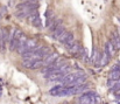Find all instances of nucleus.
<instances>
[{
    "mask_svg": "<svg viewBox=\"0 0 120 104\" xmlns=\"http://www.w3.org/2000/svg\"><path fill=\"white\" fill-rule=\"evenodd\" d=\"M82 75H84V72L83 71H77V72H70V74H68V75H65L63 78H61V85H63V87H65V85H69V84H71L76 78H78L79 76Z\"/></svg>",
    "mask_w": 120,
    "mask_h": 104,
    "instance_id": "obj_1",
    "label": "nucleus"
},
{
    "mask_svg": "<svg viewBox=\"0 0 120 104\" xmlns=\"http://www.w3.org/2000/svg\"><path fill=\"white\" fill-rule=\"evenodd\" d=\"M7 42H9V32L7 28H2L1 29V52L6 49Z\"/></svg>",
    "mask_w": 120,
    "mask_h": 104,
    "instance_id": "obj_2",
    "label": "nucleus"
},
{
    "mask_svg": "<svg viewBox=\"0 0 120 104\" xmlns=\"http://www.w3.org/2000/svg\"><path fill=\"white\" fill-rule=\"evenodd\" d=\"M111 43L113 44V47L116 48V50L120 49V34L118 33V31H113L111 34Z\"/></svg>",
    "mask_w": 120,
    "mask_h": 104,
    "instance_id": "obj_3",
    "label": "nucleus"
},
{
    "mask_svg": "<svg viewBox=\"0 0 120 104\" xmlns=\"http://www.w3.org/2000/svg\"><path fill=\"white\" fill-rule=\"evenodd\" d=\"M47 77H48V80L50 82H57V81H61V78H63L64 76L60 71V69H57V70H55V71H52V72H50L49 75H47Z\"/></svg>",
    "mask_w": 120,
    "mask_h": 104,
    "instance_id": "obj_4",
    "label": "nucleus"
},
{
    "mask_svg": "<svg viewBox=\"0 0 120 104\" xmlns=\"http://www.w3.org/2000/svg\"><path fill=\"white\" fill-rule=\"evenodd\" d=\"M57 57H58V54H57V53H51V54H49V55L43 60V64H44V67L51 66V64L56 61Z\"/></svg>",
    "mask_w": 120,
    "mask_h": 104,
    "instance_id": "obj_5",
    "label": "nucleus"
},
{
    "mask_svg": "<svg viewBox=\"0 0 120 104\" xmlns=\"http://www.w3.org/2000/svg\"><path fill=\"white\" fill-rule=\"evenodd\" d=\"M40 46L38 44V40L35 39H29L27 40L26 42V52H29V50H35L36 48H39Z\"/></svg>",
    "mask_w": 120,
    "mask_h": 104,
    "instance_id": "obj_6",
    "label": "nucleus"
},
{
    "mask_svg": "<svg viewBox=\"0 0 120 104\" xmlns=\"http://www.w3.org/2000/svg\"><path fill=\"white\" fill-rule=\"evenodd\" d=\"M104 50L110 55V57H112V56H114L116 55V48L113 47V44L111 43V41H107L106 43H105V48H104Z\"/></svg>",
    "mask_w": 120,
    "mask_h": 104,
    "instance_id": "obj_7",
    "label": "nucleus"
},
{
    "mask_svg": "<svg viewBox=\"0 0 120 104\" xmlns=\"http://www.w3.org/2000/svg\"><path fill=\"white\" fill-rule=\"evenodd\" d=\"M110 55L105 52V50H103L101 53H100V66L101 67H104V66H106L107 63H109V61H110Z\"/></svg>",
    "mask_w": 120,
    "mask_h": 104,
    "instance_id": "obj_8",
    "label": "nucleus"
},
{
    "mask_svg": "<svg viewBox=\"0 0 120 104\" xmlns=\"http://www.w3.org/2000/svg\"><path fill=\"white\" fill-rule=\"evenodd\" d=\"M28 19L32 21V25L34 27H41V20H40V16H39V13L28 16Z\"/></svg>",
    "mask_w": 120,
    "mask_h": 104,
    "instance_id": "obj_9",
    "label": "nucleus"
},
{
    "mask_svg": "<svg viewBox=\"0 0 120 104\" xmlns=\"http://www.w3.org/2000/svg\"><path fill=\"white\" fill-rule=\"evenodd\" d=\"M63 88H64V87L61 85V84H60V85H56V87H54L52 89L49 90V94H50L51 96H54V97H58L60 94H61V91L63 90Z\"/></svg>",
    "mask_w": 120,
    "mask_h": 104,
    "instance_id": "obj_10",
    "label": "nucleus"
},
{
    "mask_svg": "<svg viewBox=\"0 0 120 104\" xmlns=\"http://www.w3.org/2000/svg\"><path fill=\"white\" fill-rule=\"evenodd\" d=\"M64 64H65V59H64V57H60V56H58V57L56 59V61L52 63V67H54L55 69H60V68H61V67H63Z\"/></svg>",
    "mask_w": 120,
    "mask_h": 104,
    "instance_id": "obj_11",
    "label": "nucleus"
},
{
    "mask_svg": "<svg viewBox=\"0 0 120 104\" xmlns=\"http://www.w3.org/2000/svg\"><path fill=\"white\" fill-rule=\"evenodd\" d=\"M64 32H65V28H64L63 25H61V26H58V27L55 29V32L52 33V37H54V39H58Z\"/></svg>",
    "mask_w": 120,
    "mask_h": 104,
    "instance_id": "obj_12",
    "label": "nucleus"
},
{
    "mask_svg": "<svg viewBox=\"0 0 120 104\" xmlns=\"http://www.w3.org/2000/svg\"><path fill=\"white\" fill-rule=\"evenodd\" d=\"M109 80L119 81L120 80V70H111L109 74Z\"/></svg>",
    "mask_w": 120,
    "mask_h": 104,
    "instance_id": "obj_13",
    "label": "nucleus"
},
{
    "mask_svg": "<svg viewBox=\"0 0 120 104\" xmlns=\"http://www.w3.org/2000/svg\"><path fill=\"white\" fill-rule=\"evenodd\" d=\"M79 49H80L79 43H78L77 41H75V42H74V44L69 48V52H70V54H72V55H77V54H78V52H79Z\"/></svg>",
    "mask_w": 120,
    "mask_h": 104,
    "instance_id": "obj_14",
    "label": "nucleus"
},
{
    "mask_svg": "<svg viewBox=\"0 0 120 104\" xmlns=\"http://www.w3.org/2000/svg\"><path fill=\"white\" fill-rule=\"evenodd\" d=\"M74 42H75V39H74V33H70L69 35V37L67 39V41H65V43H64V46L69 49L72 44H74Z\"/></svg>",
    "mask_w": 120,
    "mask_h": 104,
    "instance_id": "obj_15",
    "label": "nucleus"
},
{
    "mask_svg": "<svg viewBox=\"0 0 120 104\" xmlns=\"http://www.w3.org/2000/svg\"><path fill=\"white\" fill-rule=\"evenodd\" d=\"M61 25H62V20H61V19H58V20L54 21V22H52V24L49 26V31L54 33V32H55V29H56L58 26H61Z\"/></svg>",
    "mask_w": 120,
    "mask_h": 104,
    "instance_id": "obj_16",
    "label": "nucleus"
},
{
    "mask_svg": "<svg viewBox=\"0 0 120 104\" xmlns=\"http://www.w3.org/2000/svg\"><path fill=\"white\" fill-rule=\"evenodd\" d=\"M70 33H71V32H68V31H65L63 34L61 35L58 39H57V40H58V42H60V43H62V44H64V43H65V41H67V39L69 37Z\"/></svg>",
    "mask_w": 120,
    "mask_h": 104,
    "instance_id": "obj_17",
    "label": "nucleus"
},
{
    "mask_svg": "<svg viewBox=\"0 0 120 104\" xmlns=\"http://www.w3.org/2000/svg\"><path fill=\"white\" fill-rule=\"evenodd\" d=\"M34 62H35L34 60H32V59H27V60H23V61H22V66L26 67V68H28V69H32V66H33Z\"/></svg>",
    "mask_w": 120,
    "mask_h": 104,
    "instance_id": "obj_18",
    "label": "nucleus"
},
{
    "mask_svg": "<svg viewBox=\"0 0 120 104\" xmlns=\"http://www.w3.org/2000/svg\"><path fill=\"white\" fill-rule=\"evenodd\" d=\"M42 67H44L43 61H42V60H39V61H35V62L33 63L32 69H40V68H42Z\"/></svg>",
    "mask_w": 120,
    "mask_h": 104,
    "instance_id": "obj_19",
    "label": "nucleus"
},
{
    "mask_svg": "<svg viewBox=\"0 0 120 104\" xmlns=\"http://www.w3.org/2000/svg\"><path fill=\"white\" fill-rule=\"evenodd\" d=\"M0 50H1V29H0Z\"/></svg>",
    "mask_w": 120,
    "mask_h": 104,
    "instance_id": "obj_20",
    "label": "nucleus"
}]
</instances>
